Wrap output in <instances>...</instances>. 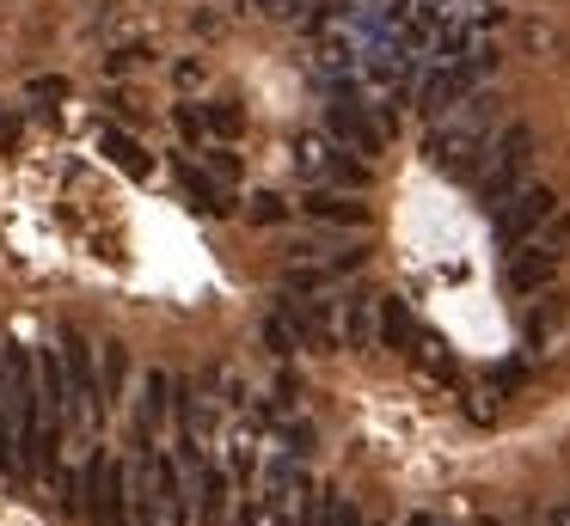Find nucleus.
Segmentation results:
<instances>
[{"label":"nucleus","mask_w":570,"mask_h":526,"mask_svg":"<svg viewBox=\"0 0 570 526\" xmlns=\"http://www.w3.org/2000/svg\"><path fill=\"white\" fill-rule=\"evenodd\" d=\"M528 166H533V135L521 129V122H509V129L491 141V166L472 178V183H479V202L484 208L509 202V196L521 190V178H528Z\"/></svg>","instance_id":"nucleus-1"},{"label":"nucleus","mask_w":570,"mask_h":526,"mask_svg":"<svg viewBox=\"0 0 570 526\" xmlns=\"http://www.w3.org/2000/svg\"><path fill=\"white\" fill-rule=\"evenodd\" d=\"M552 215H558V196L546 190V183H533V190H515L509 202L491 208V232H497V245H503V251H515V245H528Z\"/></svg>","instance_id":"nucleus-2"},{"label":"nucleus","mask_w":570,"mask_h":526,"mask_svg":"<svg viewBox=\"0 0 570 526\" xmlns=\"http://www.w3.org/2000/svg\"><path fill=\"white\" fill-rule=\"evenodd\" d=\"M325 135H337L350 153L374 159V153L386 147V117H374V110L362 105L356 92H337L332 105H325Z\"/></svg>","instance_id":"nucleus-3"},{"label":"nucleus","mask_w":570,"mask_h":526,"mask_svg":"<svg viewBox=\"0 0 570 526\" xmlns=\"http://www.w3.org/2000/svg\"><path fill=\"white\" fill-rule=\"evenodd\" d=\"M87 496H92V526H136V514H129V465L124 459H99V453H92Z\"/></svg>","instance_id":"nucleus-4"},{"label":"nucleus","mask_w":570,"mask_h":526,"mask_svg":"<svg viewBox=\"0 0 570 526\" xmlns=\"http://www.w3.org/2000/svg\"><path fill=\"white\" fill-rule=\"evenodd\" d=\"M337 306L344 300H320V294H283V318L301 330L307 349H332L337 343Z\"/></svg>","instance_id":"nucleus-5"},{"label":"nucleus","mask_w":570,"mask_h":526,"mask_svg":"<svg viewBox=\"0 0 570 526\" xmlns=\"http://www.w3.org/2000/svg\"><path fill=\"white\" fill-rule=\"evenodd\" d=\"M38 386H43V404H50V428H62V423H75V416H87V404H80L75 379H68L62 349H38Z\"/></svg>","instance_id":"nucleus-6"},{"label":"nucleus","mask_w":570,"mask_h":526,"mask_svg":"<svg viewBox=\"0 0 570 526\" xmlns=\"http://www.w3.org/2000/svg\"><path fill=\"white\" fill-rule=\"evenodd\" d=\"M558 257H564V251H552L546 239L515 245V251H509V264H503V288L509 294H540L546 281L558 276Z\"/></svg>","instance_id":"nucleus-7"},{"label":"nucleus","mask_w":570,"mask_h":526,"mask_svg":"<svg viewBox=\"0 0 570 526\" xmlns=\"http://www.w3.org/2000/svg\"><path fill=\"white\" fill-rule=\"evenodd\" d=\"M301 215L320 220V227H368V202H356V190H337V183H313L301 196Z\"/></svg>","instance_id":"nucleus-8"},{"label":"nucleus","mask_w":570,"mask_h":526,"mask_svg":"<svg viewBox=\"0 0 570 526\" xmlns=\"http://www.w3.org/2000/svg\"><path fill=\"white\" fill-rule=\"evenodd\" d=\"M62 361H68V379H75L80 404H87V416L99 423L105 416V386L92 379V343L80 337V330H62Z\"/></svg>","instance_id":"nucleus-9"},{"label":"nucleus","mask_w":570,"mask_h":526,"mask_svg":"<svg viewBox=\"0 0 570 526\" xmlns=\"http://www.w3.org/2000/svg\"><path fill=\"white\" fill-rule=\"evenodd\" d=\"M197 508H203V526H234V477L215 459H203L197 472Z\"/></svg>","instance_id":"nucleus-10"},{"label":"nucleus","mask_w":570,"mask_h":526,"mask_svg":"<svg viewBox=\"0 0 570 526\" xmlns=\"http://www.w3.org/2000/svg\"><path fill=\"white\" fill-rule=\"evenodd\" d=\"M154 459V489H160L166 526H190V489H185V465L166 459V453H148Z\"/></svg>","instance_id":"nucleus-11"},{"label":"nucleus","mask_w":570,"mask_h":526,"mask_svg":"<svg viewBox=\"0 0 570 526\" xmlns=\"http://www.w3.org/2000/svg\"><path fill=\"white\" fill-rule=\"evenodd\" d=\"M356 264H362V251H344L337 264H288L283 269V294H325L337 276H350Z\"/></svg>","instance_id":"nucleus-12"},{"label":"nucleus","mask_w":570,"mask_h":526,"mask_svg":"<svg viewBox=\"0 0 570 526\" xmlns=\"http://www.w3.org/2000/svg\"><path fill=\"white\" fill-rule=\"evenodd\" d=\"M166 410H173V379L148 374V379H141V404H136V435L154 440V435H160V423H166Z\"/></svg>","instance_id":"nucleus-13"},{"label":"nucleus","mask_w":570,"mask_h":526,"mask_svg":"<svg viewBox=\"0 0 570 526\" xmlns=\"http://www.w3.org/2000/svg\"><path fill=\"white\" fill-rule=\"evenodd\" d=\"M374 337H381V318H374V294H350L344 300V343L350 349H374Z\"/></svg>","instance_id":"nucleus-14"},{"label":"nucleus","mask_w":570,"mask_h":526,"mask_svg":"<svg viewBox=\"0 0 570 526\" xmlns=\"http://www.w3.org/2000/svg\"><path fill=\"white\" fill-rule=\"evenodd\" d=\"M99 153H105V159H117V166H124L129 178H148V166H154V159L141 153V147L129 141L124 129H111V122H99Z\"/></svg>","instance_id":"nucleus-15"},{"label":"nucleus","mask_w":570,"mask_h":526,"mask_svg":"<svg viewBox=\"0 0 570 526\" xmlns=\"http://www.w3.org/2000/svg\"><path fill=\"white\" fill-rule=\"evenodd\" d=\"M381 343H386V349H399V355L417 343V318H411V306L399 300V294H393V300H381Z\"/></svg>","instance_id":"nucleus-16"},{"label":"nucleus","mask_w":570,"mask_h":526,"mask_svg":"<svg viewBox=\"0 0 570 526\" xmlns=\"http://www.w3.org/2000/svg\"><path fill=\"white\" fill-rule=\"evenodd\" d=\"M185 196H190V208H203V215H227V190L209 178V171H197V166H185Z\"/></svg>","instance_id":"nucleus-17"},{"label":"nucleus","mask_w":570,"mask_h":526,"mask_svg":"<svg viewBox=\"0 0 570 526\" xmlns=\"http://www.w3.org/2000/svg\"><path fill=\"white\" fill-rule=\"evenodd\" d=\"M124 379H129V349L124 343H105V410L124 398Z\"/></svg>","instance_id":"nucleus-18"},{"label":"nucleus","mask_w":570,"mask_h":526,"mask_svg":"<svg viewBox=\"0 0 570 526\" xmlns=\"http://www.w3.org/2000/svg\"><path fill=\"white\" fill-rule=\"evenodd\" d=\"M264 343H271L276 355H295V349H307V343H301V330L288 325L283 312H271V318H264Z\"/></svg>","instance_id":"nucleus-19"},{"label":"nucleus","mask_w":570,"mask_h":526,"mask_svg":"<svg viewBox=\"0 0 570 526\" xmlns=\"http://www.w3.org/2000/svg\"><path fill=\"white\" fill-rule=\"evenodd\" d=\"M203 122H209V135L234 141V135L246 129V110H239V105H209V110H203Z\"/></svg>","instance_id":"nucleus-20"},{"label":"nucleus","mask_w":570,"mask_h":526,"mask_svg":"<svg viewBox=\"0 0 570 526\" xmlns=\"http://www.w3.org/2000/svg\"><path fill=\"white\" fill-rule=\"evenodd\" d=\"M325 526H368L362 520V508L350 496H337V489H325Z\"/></svg>","instance_id":"nucleus-21"},{"label":"nucleus","mask_w":570,"mask_h":526,"mask_svg":"<svg viewBox=\"0 0 570 526\" xmlns=\"http://www.w3.org/2000/svg\"><path fill=\"white\" fill-rule=\"evenodd\" d=\"M246 215L258 220V227H276V220L288 215V202H283V196H252V208H246Z\"/></svg>","instance_id":"nucleus-22"},{"label":"nucleus","mask_w":570,"mask_h":526,"mask_svg":"<svg viewBox=\"0 0 570 526\" xmlns=\"http://www.w3.org/2000/svg\"><path fill=\"white\" fill-rule=\"evenodd\" d=\"M521 379H528V374H521V361H509V367H497V374H491V391H503V398H509Z\"/></svg>","instance_id":"nucleus-23"},{"label":"nucleus","mask_w":570,"mask_h":526,"mask_svg":"<svg viewBox=\"0 0 570 526\" xmlns=\"http://www.w3.org/2000/svg\"><path fill=\"white\" fill-rule=\"evenodd\" d=\"M203 153H209V171H222V178H234V171H239V159L227 153L222 141H215V147H203Z\"/></svg>","instance_id":"nucleus-24"},{"label":"nucleus","mask_w":570,"mask_h":526,"mask_svg":"<svg viewBox=\"0 0 570 526\" xmlns=\"http://www.w3.org/2000/svg\"><path fill=\"white\" fill-rule=\"evenodd\" d=\"M234 526H271V520H264V502H258V496H246V508L234 514Z\"/></svg>","instance_id":"nucleus-25"},{"label":"nucleus","mask_w":570,"mask_h":526,"mask_svg":"<svg viewBox=\"0 0 570 526\" xmlns=\"http://www.w3.org/2000/svg\"><path fill=\"white\" fill-rule=\"evenodd\" d=\"M13 135H19V117L13 110H0V141H13Z\"/></svg>","instance_id":"nucleus-26"},{"label":"nucleus","mask_w":570,"mask_h":526,"mask_svg":"<svg viewBox=\"0 0 570 526\" xmlns=\"http://www.w3.org/2000/svg\"><path fill=\"white\" fill-rule=\"evenodd\" d=\"M546 526H570V502H564V508H552V514H546Z\"/></svg>","instance_id":"nucleus-27"}]
</instances>
